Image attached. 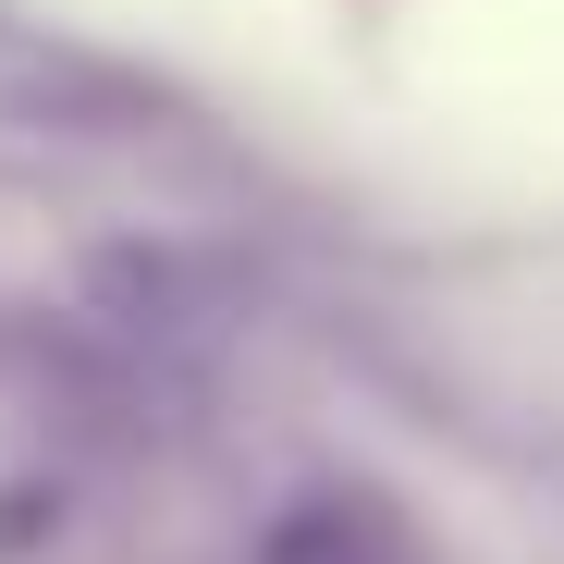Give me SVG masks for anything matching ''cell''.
Segmentation results:
<instances>
[{
	"mask_svg": "<svg viewBox=\"0 0 564 564\" xmlns=\"http://www.w3.org/2000/svg\"><path fill=\"white\" fill-rule=\"evenodd\" d=\"M148 111H160L148 74L0 0V135H135Z\"/></svg>",
	"mask_w": 564,
	"mask_h": 564,
	"instance_id": "1",
	"label": "cell"
}]
</instances>
